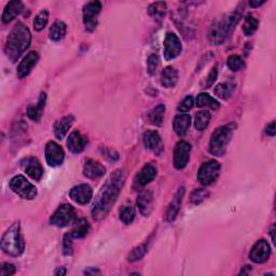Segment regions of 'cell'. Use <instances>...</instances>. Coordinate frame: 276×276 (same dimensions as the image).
<instances>
[{
	"instance_id": "42",
	"label": "cell",
	"mask_w": 276,
	"mask_h": 276,
	"mask_svg": "<svg viewBox=\"0 0 276 276\" xmlns=\"http://www.w3.org/2000/svg\"><path fill=\"white\" fill-rule=\"evenodd\" d=\"M217 77H218V68H217V66H215V67L212 68L211 72L208 73V76H207V78L205 79V81L202 83V88L203 89L211 88L212 85H214V83L216 82Z\"/></svg>"
},
{
	"instance_id": "28",
	"label": "cell",
	"mask_w": 276,
	"mask_h": 276,
	"mask_svg": "<svg viewBox=\"0 0 276 276\" xmlns=\"http://www.w3.org/2000/svg\"><path fill=\"white\" fill-rule=\"evenodd\" d=\"M89 231H90L89 221L87 219L80 218L73 222L72 229L69 232V234L71 235L72 239H83V237L88 235Z\"/></svg>"
},
{
	"instance_id": "23",
	"label": "cell",
	"mask_w": 276,
	"mask_h": 276,
	"mask_svg": "<svg viewBox=\"0 0 276 276\" xmlns=\"http://www.w3.org/2000/svg\"><path fill=\"white\" fill-rule=\"evenodd\" d=\"M73 121H74V118L72 116H66L56 121L54 124L55 137L62 140L66 135H67V133L71 129Z\"/></svg>"
},
{
	"instance_id": "34",
	"label": "cell",
	"mask_w": 276,
	"mask_h": 276,
	"mask_svg": "<svg viewBox=\"0 0 276 276\" xmlns=\"http://www.w3.org/2000/svg\"><path fill=\"white\" fill-rule=\"evenodd\" d=\"M149 244H150V239L148 241H146L145 243H142L141 245L135 247L134 249H133L130 255L128 256V260L133 262V261H137V260H140L142 257H144L147 252H148V247H149Z\"/></svg>"
},
{
	"instance_id": "3",
	"label": "cell",
	"mask_w": 276,
	"mask_h": 276,
	"mask_svg": "<svg viewBox=\"0 0 276 276\" xmlns=\"http://www.w3.org/2000/svg\"><path fill=\"white\" fill-rule=\"evenodd\" d=\"M32 42V34L28 27L22 22H17L9 35L5 46V52L8 59L15 63L22 54L30 47Z\"/></svg>"
},
{
	"instance_id": "29",
	"label": "cell",
	"mask_w": 276,
	"mask_h": 276,
	"mask_svg": "<svg viewBox=\"0 0 276 276\" xmlns=\"http://www.w3.org/2000/svg\"><path fill=\"white\" fill-rule=\"evenodd\" d=\"M195 104L199 108H209L213 110H217L219 109V107H220V104H219L214 97H212L211 95H208L206 93L198 94Z\"/></svg>"
},
{
	"instance_id": "35",
	"label": "cell",
	"mask_w": 276,
	"mask_h": 276,
	"mask_svg": "<svg viewBox=\"0 0 276 276\" xmlns=\"http://www.w3.org/2000/svg\"><path fill=\"white\" fill-rule=\"evenodd\" d=\"M259 21L254 15L248 14L245 17V21L243 24V32L246 36H253L256 31L258 30Z\"/></svg>"
},
{
	"instance_id": "33",
	"label": "cell",
	"mask_w": 276,
	"mask_h": 276,
	"mask_svg": "<svg viewBox=\"0 0 276 276\" xmlns=\"http://www.w3.org/2000/svg\"><path fill=\"white\" fill-rule=\"evenodd\" d=\"M164 113H165V106L162 104L158 105L156 108L152 109L148 115V118H149V121H150L151 124L156 126V127H161L162 123H163Z\"/></svg>"
},
{
	"instance_id": "37",
	"label": "cell",
	"mask_w": 276,
	"mask_h": 276,
	"mask_svg": "<svg viewBox=\"0 0 276 276\" xmlns=\"http://www.w3.org/2000/svg\"><path fill=\"white\" fill-rule=\"evenodd\" d=\"M121 221L124 224H131L135 219V208L132 205L122 206L119 211Z\"/></svg>"
},
{
	"instance_id": "15",
	"label": "cell",
	"mask_w": 276,
	"mask_h": 276,
	"mask_svg": "<svg viewBox=\"0 0 276 276\" xmlns=\"http://www.w3.org/2000/svg\"><path fill=\"white\" fill-rule=\"evenodd\" d=\"M69 196L76 203L85 205L92 199L93 190L89 185L82 184V185L73 187L69 191Z\"/></svg>"
},
{
	"instance_id": "2",
	"label": "cell",
	"mask_w": 276,
	"mask_h": 276,
	"mask_svg": "<svg viewBox=\"0 0 276 276\" xmlns=\"http://www.w3.org/2000/svg\"><path fill=\"white\" fill-rule=\"evenodd\" d=\"M243 9L244 4L241 3L235 8L234 11L225 14L212 26L208 34L209 41L212 44L219 45L227 41L228 38L234 32L235 26L239 24L243 14Z\"/></svg>"
},
{
	"instance_id": "50",
	"label": "cell",
	"mask_w": 276,
	"mask_h": 276,
	"mask_svg": "<svg viewBox=\"0 0 276 276\" xmlns=\"http://www.w3.org/2000/svg\"><path fill=\"white\" fill-rule=\"evenodd\" d=\"M271 236H272V241H273V243H275V237H274V225L272 227V229H271Z\"/></svg>"
},
{
	"instance_id": "17",
	"label": "cell",
	"mask_w": 276,
	"mask_h": 276,
	"mask_svg": "<svg viewBox=\"0 0 276 276\" xmlns=\"http://www.w3.org/2000/svg\"><path fill=\"white\" fill-rule=\"evenodd\" d=\"M144 145L146 149L150 150L156 154L157 156H161L164 150L162 139L159 135V133L156 131H147L144 134Z\"/></svg>"
},
{
	"instance_id": "20",
	"label": "cell",
	"mask_w": 276,
	"mask_h": 276,
	"mask_svg": "<svg viewBox=\"0 0 276 276\" xmlns=\"http://www.w3.org/2000/svg\"><path fill=\"white\" fill-rule=\"evenodd\" d=\"M106 173V168L102 165L99 162L95 161L93 159H89L84 163L83 166V175L90 179H98L103 177Z\"/></svg>"
},
{
	"instance_id": "24",
	"label": "cell",
	"mask_w": 276,
	"mask_h": 276,
	"mask_svg": "<svg viewBox=\"0 0 276 276\" xmlns=\"http://www.w3.org/2000/svg\"><path fill=\"white\" fill-rule=\"evenodd\" d=\"M45 102H46V95L45 93H41L39 101L36 105H30L27 108V116L31 120L34 122H39L41 117H42V112L45 106Z\"/></svg>"
},
{
	"instance_id": "36",
	"label": "cell",
	"mask_w": 276,
	"mask_h": 276,
	"mask_svg": "<svg viewBox=\"0 0 276 276\" xmlns=\"http://www.w3.org/2000/svg\"><path fill=\"white\" fill-rule=\"evenodd\" d=\"M211 113L208 111H198L195 115V120H194V124L195 129L197 131H204L208 124L211 122Z\"/></svg>"
},
{
	"instance_id": "44",
	"label": "cell",
	"mask_w": 276,
	"mask_h": 276,
	"mask_svg": "<svg viewBox=\"0 0 276 276\" xmlns=\"http://www.w3.org/2000/svg\"><path fill=\"white\" fill-rule=\"evenodd\" d=\"M193 104H194L193 97L192 96H187L182 103H180V105L178 106V111L188 112L189 110L192 109Z\"/></svg>"
},
{
	"instance_id": "6",
	"label": "cell",
	"mask_w": 276,
	"mask_h": 276,
	"mask_svg": "<svg viewBox=\"0 0 276 276\" xmlns=\"http://www.w3.org/2000/svg\"><path fill=\"white\" fill-rule=\"evenodd\" d=\"M220 163L216 160H209L202 164L197 172V180L204 186L214 184L220 174Z\"/></svg>"
},
{
	"instance_id": "7",
	"label": "cell",
	"mask_w": 276,
	"mask_h": 276,
	"mask_svg": "<svg viewBox=\"0 0 276 276\" xmlns=\"http://www.w3.org/2000/svg\"><path fill=\"white\" fill-rule=\"evenodd\" d=\"M10 188L14 193L24 199H34L37 195L36 187L23 175H17L10 180Z\"/></svg>"
},
{
	"instance_id": "49",
	"label": "cell",
	"mask_w": 276,
	"mask_h": 276,
	"mask_svg": "<svg viewBox=\"0 0 276 276\" xmlns=\"http://www.w3.org/2000/svg\"><path fill=\"white\" fill-rule=\"evenodd\" d=\"M66 273H67V271H66L65 268H60L55 271V275H65Z\"/></svg>"
},
{
	"instance_id": "11",
	"label": "cell",
	"mask_w": 276,
	"mask_h": 276,
	"mask_svg": "<svg viewBox=\"0 0 276 276\" xmlns=\"http://www.w3.org/2000/svg\"><path fill=\"white\" fill-rule=\"evenodd\" d=\"M45 159L50 166L61 165L65 159V152L63 148L55 141H49L45 145Z\"/></svg>"
},
{
	"instance_id": "4",
	"label": "cell",
	"mask_w": 276,
	"mask_h": 276,
	"mask_svg": "<svg viewBox=\"0 0 276 276\" xmlns=\"http://www.w3.org/2000/svg\"><path fill=\"white\" fill-rule=\"evenodd\" d=\"M2 249L5 254L12 257H18L24 253L25 243L21 233L20 221L14 222L4 234Z\"/></svg>"
},
{
	"instance_id": "38",
	"label": "cell",
	"mask_w": 276,
	"mask_h": 276,
	"mask_svg": "<svg viewBox=\"0 0 276 276\" xmlns=\"http://www.w3.org/2000/svg\"><path fill=\"white\" fill-rule=\"evenodd\" d=\"M49 11L47 10H41L38 13L34 20V28L37 32H41L43 28L46 26L47 22H49Z\"/></svg>"
},
{
	"instance_id": "31",
	"label": "cell",
	"mask_w": 276,
	"mask_h": 276,
	"mask_svg": "<svg viewBox=\"0 0 276 276\" xmlns=\"http://www.w3.org/2000/svg\"><path fill=\"white\" fill-rule=\"evenodd\" d=\"M66 31H67V26L62 21H56L50 28L49 31V38L50 40L54 42L61 41L66 35Z\"/></svg>"
},
{
	"instance_id": "43",
	"label": "cell",
	"mask_w": 276,
	"mask_h": 276,
	"mask_svg": "<svg viewBox=\"0 0 276 276\" xmlns=\"http://www.w3.org/2000/svg\"><path fill=\"white\" fill-rule=\"evenodd\" d=\"M72 237L69 233L64 235L63 240V253L65 256H70L72 255Z\"/></svg>"
},
{
	"instance_id": "5",
	"label": "cell",
	"mask_w": 276,
	"mask_h": 276,
	"mask_svg": "<svg viewBox=\"0 0 276 276\" xmlns=\"http://www.w3.org/2000/svg\"><path fill=\"white\" fill-rule=\"evenodd\" d=\"M235 126L230 123L217 129L209 140V152L215 157L224 156L228 146L233 137Z\"/></svg>"
},
{
	"instance_id": "25",
	"label": "cell",
	"mask_w": 276,
	"mask_h": 276,
	"mask_svg": "<svg viewBox=\"0 0 276 276\" xmlns=\"http://www.w3.org/2000/svg\"><path fill=\"white\" fill-rule=\"evenodd\" d=\"M23 4L21 2H17V0L8 3L3 13V22L5 24L12 22L14 18L23 11Z\"/></svg>"
},
{
	"instance_id": "16",
	"label": "cell",
	"mask_w": 276,
	"mask_h": 276,
	"mask_svg": "<svg viewBox=\"0 0 276 276\" xmlns=\"http://www.w3.org/2000/svg\"><path fill=\"white\" fill-rule=\"evenodd\" d=\"M38 61H39V54L36 51L28 53L17 66V77L20 79L27 77L38 63Z\"/></svg>"
},
{
	"instance_id": "19",
	"label": "cell",
	"mask_w": 276,
	"mask_h": 276,
	"mask_svg": "<svg viewBox=\"0 0 276 276\" xmlns=\"http://www.w3.org/2000/svg\"><path fill=\"white\" fill-rule=\"evenodd\" d=\"M185 190L186 189L184 186L179 187L178 191L176 192L175 196L172 199V202H170V204L168 205L167 212H166V220L168 222H173L176 219V217L179 213L180 206H182V202H183V198L185 195Z\"/></svg>"
},
{
	"instance_id": "1",
	"label": "cell",
	"mask_w": 276,
	"mask_h": 276,
	"mask_svg": "<svg viewBox=\"0 0 276 276\" xmlns=\"http://www.w3.org/2000/svg\"><path fill=\"white\" fill-rule=\"evenodd\" d=\"M126 177L122 170L118 169L112 173L103 186L96 199L93 204L92 216L95 220H102L110 212L111 207L116 203L121 190L124 185Z\"/></svg>"
},
{
	"instance_id": "45",
	"label": "cell",
	"mask_w": 276,
	"mask_h": 276,
	"mask_svg": "<svg viewBox=\"0 0 276 276\" xmlns=\"http://www.w3.org/2000/svg\"><path fill=\"white\" fill-rule=\"evenodd\" d=\"M15 266L11 263H3L2 266H0V275L2 276H10L15 274Z\"/></svg>"
},
{
	"instance_id": "30",
	"label": "cell",
	"mask_w": 276,
	"mask_h": 276,
	"mask_svg": "<svg viewBox=\"0 0 276 276\" xmlns=\"http://www.w3.org/2000/svg\"><path fill=\"white\" fill-rule=\"evenodd\" d=\"M167 10V5L166 3L163 2H159V3H154L151 4L148 8V13L151 17H154L156 21L161 22L163 20Z\"/></svg>"
},
{
	"instance_id": "26",
	"label": "cell",
	"mask_w": 276,
	"mask_h": 276,
	"mask_svg": "<svg viewBox=\"0 0 276 276\" xmlns=\"http://www.w3.org/2000/svg\"><path fill=\"white\" fill-rule=\"evenodd\" d=\"M87 141L79 131H73L67 139V147L72 154H80L85 148Z\"/></svg>"
},
{
	"instance_id": "32",
	"label": "cell",
	"mask_w": 276,
	"mask_h": 276,
	"mask_svg": "<svg viewBox=\"0 0 276 276\" xmlns=\"http://www.w3.org/2000/svg\"><path fill=\"white\" fill-rule=\"evenodd\" d=\"M234 89H235V87H234V84L232 82H229V81L222 82V83H219V84L216 85L215 94L217 95L219 98L227 101V99H229L232 96Z\"/></svg>"
},
{
	"instance_id": "12",
	"label": "cell",
	"mask_w": 276,
	"mask_h": 276,
	"mask_svg": "<svg viewBox=\"0 0 276 276\" xmlns=\"http://www.w3.org/2000/svg\"><path fill=\"white\" fill-rule=\"evenodd\" d=\"M190 152H191V146L189 142L182 140L179 141L174 150V166L177 169H184L190 159Z\"/></svg>"
},
{
	"instance_id": "22",
	"label": "cell",
	"mask_w": 276,
	"mask_h": 276,
	"mask_svg": "<svg viewBox=\"0 0 276 276\" xmlns=\"http://www.w3.org/2000/svg\"><path fill=\"white\" fill-rule=\"evenodd\" d=\"M191 126V116L188 113H180L173 121V130L179 137H184Z\"/></svg>"
},
{
	"instance_id": "48",
	"label": "cell",
	"mask_w": 276,
	"mask_h": 276,
	"mask_svg": "<svg viewBox=\"0 0 276 276\" xmlns=\"http://www.w3.org/2000/svg\"><path fill=\"white\" fill-rule=\"evenodd\" d=\"M263 4H265V0H262V2H250V3H249L250 7H253V8L260 7V6H262Z\"/></svg>"
},
{
	"instance_id": "47",
	"label": "cell",
	"mask_w": 276,
	"mask_h": 276,
	"mask_svg": "<svg viewBox=\"0 0 276 276\" xmlns=\"http://www.w3.org/2000/svg\"><path fill=\"white\" fill-rule=\"evenodd\" d=\"M101 271L98 269H95V268H88L87 270L84 271V274L87 275H91V274H99Z\"/></svg>"
},
{
	"instance_id": "9",
	"label": "cell",
	"mask_w": 276,
	"mask_h": 276,
	"mask_svg": "<svg viewBox=\"0 0 276 276\" xmlns=\"http://www.w3.org/2000/svg\"><path fill=\"white\" fill-rule=\"evenodd\" d=\"M74 217H76L74 208L69 204H63L56 209L52 217L50 218V223L51 225L54 227L64 228L71 223Z\"/></svg>"
},
{
	"instance_id": "21",
	"label": "cell",
	"mask_w": 276,
	"mask_h": 276,
	"mask_svg": "<svg viewBox=\"0 0 276 276\" xmlns=\"http://www.w3.org/2000/svg\"><path fill=\"white\" fill-rule=\"evenodd\" d=\"M22 164L24 166L26 174L34 180L39 182L43 175V169L40 162L36 158H27L22 162Z\"/></svg>"
},
{
	"instance_id": "27",
	"label": "cell",
	"mask_w": 276,
	"mask_h": 276,
	"mask_svg": "<svg viewBox=\"0 0 276 276\" xmlns=\"http://www.w3.org/2000/svg\"><path fill=\"white\" fill-rule=\"evenodd\" d=\"M178 81V71L172 67V66H167L166 68L162 70L161 73V84L166 89L174 88Z\"/></svg>"
},
{
	"instance_id": "10",
	"label": "cell",
	"mask_w": 276,
	"mask_h": 276,
	"mask_svg": "<svg viewBox=\"0 0 276 276\" xmlns=\"http://www.w3.org/2000/svg\"><path fill=\"white\" fill-rule=\"evenodd\" d=\"M183 51V45L179 38L174 33H167L164 40V59L172 61L180 55Z\"/></svg>"
},
{
	"instance_id": "8",
	"label": "cell",
	"mask_w": 276,
	"mask_h": 276,
	"mask_svg": "<svg viewBox=\"0 0 276 276\" xmlns=\"http://www.w3.org/2000/svg\"><path fill=\"white\" fill-rule=\"evenodd\" d=\"M102 11V4L99 2H89L83 7V24L85 31L92 33L97 26L98 16Z\"/></svg>"
},
{
	"instance_id": "40",
	"label": "cell",
	"mask_w": 276,
	"mask_h": 276,
	"mask_svg": "<svg viewBox=\"0 0 276 276\" xmlns=\"http://www.w3.org/2000/svg\"><path fill=\"white\" fill-rule=\"evenodd\" d=\"M207 196H208V192L205 191L204 189H196L192 192L191 197H190V201H191V203H193L194 205H197V204H201L205 198H207Z\"/></svg>"
},
{
	"instance_id": "13",
	"label": "cell",
	"mask_w": 276,
	"mask_h": 276,
	"mask_svg": "<svg viewBox=\"0 0 276 276\" xmlns=\"http://www.w3.org/2000/svg\"><path fill=\"white\" fill-rule=\"evenodd\" d=\"M270 255L271 248L269 243L264 240H260L253 246L249 258L255 263H263L270 258Z\"/></svg>"
},
{
	"instance_id": "41",
	"label": "cell",
	"mask_w": 276,
	"mask_h": 276,
	"mask_svg": "<svg viewBox=\"0 0 276 276\" xmlns=\"http://www.w3.org/2000/svg\"><path fill=\"white\" fill-rule=\"evenodd\" d=\"M148 72L152 76L155 74L158 70V67L160 65V59L157 54H151L148 58Z\"/></svg>"
},
{
	"instance_id": "39",
	"label": "cell",
	"mask_w": 276,
	"mask_h": 276,
	"mask_svg": "<svg viewBox=\"0 0 276 276\" xmlns=\"http://www.w3.org/2000/svg\"><path fill=\"white\" fill-rule=\"evenodd\" d=\"M228 67H229L232 71H240L245 67L244 61L242 60L241 56L239 55H230L228 58Z\"/></svg>"
},
{
	"instance_id": "14",
	"label": "cell",
	"mask_w": 276,
	"mask_h": 276,
	"mask_svg": "<svg viewBox=\"0 0 276 276\" xmlns=\"http://www.w3.org/2000/svg\"><path fill=\"white\" fill-rule=\"evenodd\" d=\"M158 169L154 164H146L142 167L139 172L136 174L134 178V187L135 188H142L154 182L157 177Z\"/></svg>"
},
{
	"instance_id": "18",
	"label": "cell",
	"mask_w": 276,
	"mask_h": 276,
	"mask_svg": "<svg viewBox=\"0 0 276 276\" xmlns=\"http://www.w3.org/2000/svg\"><path fill=\"white\" fill-rule=\"evenodd\" d=\"M137 206L142 216L148 217L154 206V192L151 190H142L137 196Z\"/></svg>"
},
{
	"instance_id": "46",
	"label": "cell",
	"mask_w": 276,
	"mask_h": 276,
	"mask_svg": "<svg viewBox=\"0 0 276 276\" xmlns=\"http://www.w3.org/2000/svg\"><path fill=\"white\" fill-rule=\"evenodd\" d=\"M265 133L268 136H271V137H274L275 136V133H276V130H275V121L271 122L270 124L266 127L265 129Z\"/></svg>"
}]
</instances>
